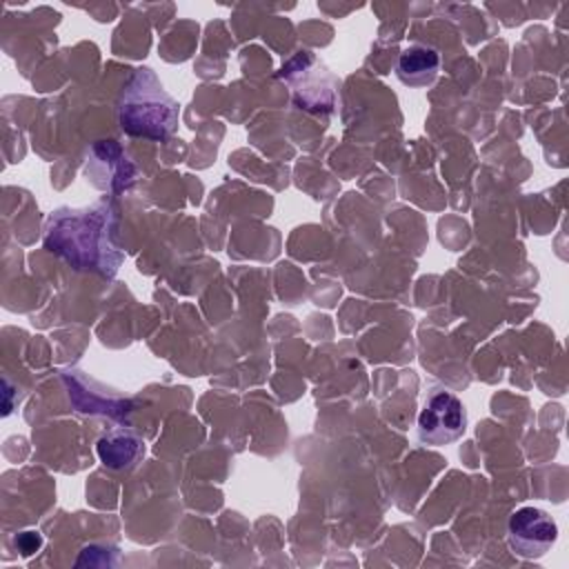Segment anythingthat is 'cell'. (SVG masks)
I'll use <instances>...</instances> for the list:
<instances>
[{"instance_id":"6da1fadb","label":"cell","mask_w":569,"mask_h":569,"mask_svg":"<svg viewBox=\"0 0 569 569\" xmlns=\"http://www.w3.org/2000/svg\"><path fill=\"white\" fill-rule=\"evenodd\" d=\"M120 127L133 136L164 138L178 122V104L149 67L133 71L118 107Z\"/></svg>"},{"instance_id":"7a4b0ae2","label":"cell","mask_w":569,"mask_h":569,"mask_svg":"<svg viewBox=\"0 0 569 569\" xmlns=\"http://www.w3.org/2000/svg\"><path fill=\"white\" fill-rule=\"evenodd\" d=\"M47 247L67 256L73 264L98 267L107 262L116 271V264L109 262L113 247L107 238L104 218L93 211H58L56 218L49 220Z\"/></svg>"},{"instance_id":"3957f363","label":"cell","mask_w":569,"mask_h":569,"mask_svg":"<svg viewBox=\"0 0 569 569\" xmlns=\"http://www.w3.org/2000/svg\"><path fill=\"white\" fill-rule=\"evenodd\" d=\"M467 429V411L460 398L447 389L427 396L418 413V438L425 445L442 447L458 440Z\"/></svg>"},{"instance_id":"277c9868","label":"cell","mask_w":569,"mask_h":569,"mask_svg":"<svg viewBox=\"0 0 569 569\" xmlns=\"http://www.w3.org/2000/svg\"><path fill=\"white\" fill-rule=\"evenodd\" d=\"M509 547L520 558H542L558 538L556 520L538 507H520L509 518Z\"/></svg>"},{"instance_id":"5b68a950","label":"cell","mask_w":569,"mask_h":569,"mask_svg":"<svg viewBox=\"0 0 569 569\" xmlns=\"http://www.w3.org/2000/svg\"><path fill=\"white\" fill-rule=\"evenodd\" d=\"M440 71V53L427 44H409L400 51L396 76L407 87H427Z\"/></svg>"},{"instance_id":"8992f818","label":"cell","mask_w":569,"mask_h":569,"mask_svg":"<svg viewBox=\"0 0 569 569\" xmlns=\"http://www.w3.org/2000/svg\"><path fill=\"white\" fill-rule=\"evenodd\" d=\"M142 453H144L142 442L136 436L124 431L109 433L98 442V456L111 469H129L136 465V460Z\"/></svg>"},{"instance_id":"52a82bcc","label":"cell","mask_w":569,"mask_h":569,"mask_svg":"<svg viewBox=\"0 0 569 569\" xmlns=\"http://www.w3.org/2000/svg\"><path fill=\"white\" fill-rule=\"evenodd\" d=\"M16 545H18V549L22 551V556H29V553H33V551L40 549L42 538H40L38 531H22V533L16 538Z\"/></svg>"}]
</instances>
